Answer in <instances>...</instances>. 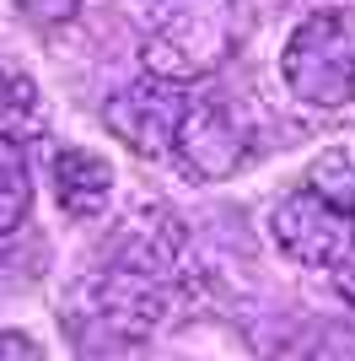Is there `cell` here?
Returning <instances> with one entry per match:
<instances>
[{"mask_svg":"<svg viewBox=\"0 0 355 361\" xmlns=\"http://www.w3.org/2000/svg\"><path fill=\"white\" fill-rule=\"evenodd\" d=\"M280 75L296 103L312 114H344L355 103V11L323 6L312 11L280 49Z\"/></svg>","mask_w":355,"mask_h":361,"instance_id":"cell-1","label":"cell"},{"mask_svg":"<svg viewBox=\"0 0 355 361\" xmlns=\"http://www.w3.org/2000/svg\"><path fill=\"white\" fill-rule=\"evenodd\" d=\"M108 189H113L108 157H97V151H87V146H59V157H54V200H59V211L75 216V221H92V216H103Z\"/></svg>","mask_w":355,"mask_h":361,"instance_id":"cell-6","label":"cell"},{"mask_svg":"<svg viewBox=\"0 0 355 361\" xmlns=\"http://www.w3.org/2000/svg\"><path fill=\"white\" fill-rule=\"evenodd\" d=\"M0 130L16 140H27L44 130V97L32 87V75L22 71H0Z\"/></svg>","mask_w":355,"mask_h":361,"instance_id":"cell-8","label":"cell"},{"mask_svg":"<svg viewBox=\"0 0 355 361\" xmlns=\"http://www.w3.org/2000/svg\"><path fill=\"white\" fill-rule=\"evenodd\" d=\"M269 232H275V243L296 264H312V270H340L350 259V243H355V221L344 211H334L318 189L285 195L269 211Z\"/></svg>","mask_w":355,"mask_h":361,"instance_id":"cell-4","label":"cell"},{"mask_svg":"<svg viewBox=\"0 0 355 361\" xmlns=\"http://www.w3.org/2000/svg\"><path fill=\"white\" fill-rule=\"evenodd\" d=\"M340 291H344V297L355 302V264H350V259H344V264H340Z\"/></svg>","mask_w":355,"mask_h":361,"instance_id":"cell-12","label":"cell"},{"mask_svg":"<svg viewBox=\"0 0 355 361\" xmlns=\"http://www.w3.org/2000/svg\"><path fill=\"white\" fill-rule=\"evenodd\" d=\"M0 356H38V345L27 334H0Z\"/></svg>","mask_w":355,"mask_h":361,"instance_id":"cell-11","label":"cell"},{"mask_svg":"<svg viewBox=\"0 0 355 361\" xmlns=\"http://www.w3.org/2000/svg\"><path fill=\"white\" fill-rule=\"evenodd\" d=\"M183 108L189 103L178 97V81L151 75V81H140V87L118 92L113 103L103 108V124H108V135L124 140L135 157L156 162V157L173 146V130H178V119H183Z\"/></svg>","mask_w":355,"mask_h":361,"instance_id":"cell-5","label":"cell"},{"mask_svg":"<svg viewBox=\"0 0 355 361\" xmlns=\"http://www.w3.org/2000/svg\"><path fill=\"white\" fill-rule=\"evenodd\" d=\"M16 6H22L32 22H65V16L75 11V0H16Z\"/></svg>","mask_w":355,"mask_h":361,"instance_id":"cell-10","label":"cell"},{"mask_svg":"<svg viewBox=\"0 0 355 361\" xmlns=\"http://www.w3.org/2000/svg\"><path fill=\"white\" fill-rule=\"evenodd\" d=\"M307 189H318L334 211H344L355 221V146L318 151V162L307 167Z\"/></svg>","mask_w":355,"mask_h":361,"instance_id":"cell-9","label":"cell"},{"mask_svg":"<svg viewBox=\"0 0 355 361\" xmlns=\"http://www.w3.org/2000/svg\"><path fill=\"white\" fill-rule=\"evenodd\" d=\"M226 49H232V0H178L140 44V60L146 75L189 87L226 60Z\"/></svg>","mask_w":355,"mask_h":361,"instance_id":"cell-2","label":"cell"},{"mask_svg":"<svg viewBox=\"0 0 355 361\" xmlns=\"http://www.w3.org/2000/svg\"><path fill=\"white\" fill-rule=\"evenodd\" d=\"M173 146H178V167L189 178L216 183V178H232L237 167L248 162L253 135L226 97H199V103L183 108V119L173 130Z\"/></svg>","mask_w":355,"mask_h":361,"instance_id":"cell-3","label":"cell"},{"mask_svg":"<svg viewBox=\"0 0 355 361\" xmlns=\"http://www.w3.org/2000/svg\"><path fill=\"white\" fill-rule=\"evenodd\" d=\"M32 211V173L22 140L0 130V238H11Z\"/></svg>","mask_w":355,"mask_h":361,"instance_id":"cell-7","label":"cell"}]
</instances>
